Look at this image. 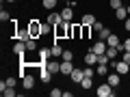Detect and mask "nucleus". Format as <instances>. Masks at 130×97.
<instances>
[{"label":"nucleus","mask_w":130,"mask_h":97,"mask_svg":"<svg viewBox=\"0 0 130 97\" xmlns=\"http://www.w3.org/2000/svg\"><path fill=\"white\" fill-rule=\"evenodd\" d=\"M63 60H74V54H72L70 50H63V56H61Z\"/></svg>","instance_id":"33"},{"label":"nucleus","mask_w":130,"mask_h":97,"mask_svg":"<svg viewBox=\"0 0 130 97\" xmlns=\"http://www.w3.org/2000/svg\"><path fill=\"white\" fill-rule=\"evenodd\" d=\"M121 60H126V63L130 65V52L126 50V52H121Z\"/></svg>","instance_id":"39"},{"label":"nucleus","mask_w":130,"mask_h":97,"mask_svg":"<svg viewBox=\"0 0 130 97\" xmlns=\"http://www.w3.org/2000/svg\"><path fill=\"white\" fill-rule=\"evenodd\" d=\"M50 54H52V58H61V56H63V47H61L59 43H54V45L50 47Z\"/></svg>","instance_id":"14"},{"label":"nucleus","mask_w":130,"mask_h":97,"mask_svg":"<svg viewBox=\"0 0 130 97\" xmlns=\"http://www.w3.org/2000/svg\"><path fill=\"white\" fill-rule=\"evenodd\" d=\"M50 30H52V24H50V22H43V24H39V35H48Z\"/></svg>","instance_id":"20"},{"label":"nucleus","mask_w":130,"mask_h":97,"mask_svg":"<svg viewBox=\"0 0 130 97\" xmlns=\"http://www.w3.org/2000/svg\"><path fill=\"white\" fill-rule=\"evenodd\" d=\"M124 26H126V30L130 32V17H126V24H124Z\"/></svg>","instance_id":"41"},{"label":"nucleus","mask_w":130,"mask_h":97,"mask_svg":"<svg viewBox=\"0 0 130 97\" xmlns=\"http://www.w3.org/2000/svg\"><path fill=\"white\" fill-rule=\"evenodd\" d=\"M98 63H100V65H108V63H111V58H108L106 52H104V54H98Z\"/></svg>","instance_id":"27"},{"label":"nucleus","mask_w":130,"mask_h":97,"mask_svg":"<svg viewBox=\"0 0 130 97\" xmlns=\"http://www.w3.org/2000/svg\"><path fill=\"white\" fill-rule=\"evenodd\" d=\"M106 78H108V84H111L113 88H115V86H119V82H121V78H119V74H108Z\"/></svg>","instance_id":"16"},{"label":"nucleus","mask_w":130,"mask_h":97,"mask_svg":"<svg viewBox=\"0 0 130 97\" xmlns=\"http://www.w3.org/2000/svg\"><path fill=\"white\" fill-rule=\"evenodd\" d=\"M119 37H117V35H113V32H111V35H108V39H106V45H113V47H119Z\"/></svg>","instance_id":"18"},{"label":"nucleus","mask_w":130,"mask_h":97,"mask_svg":"<svg viewBox=\"0 0 130 97\" xmlns=\"http://www.w3.org/2000/svg\"><path fill=\"white\" fill-rule=\"evenodd\" d=\"M126 15H128V9H126V7H119V9L115 11V17L117 19H126Z\"/></svg>","instance_id":"22"},{"label":"nucleus","mask_w":130,"mask_h":97,"mask_svg":"<svg viewBox=\"0 0 130 97\" xmlns=\"http://www.w3.org/2000/svg\"><path fill=\"white\" fill-rule=\"evenodd\" d=\"M102 28H104V26H102V24H100V22H95V24H93V30H95V32H100V30H102Z\"/></svg>","instance_id":"40"},{"label":"nucleus","mask_w":130,"mask_h":97,"mask_svg":"<svg viewBox=\"0 0 130 97\" xmlns=\"http://www.w3.org/2000/svg\"><path fill=\"white\" fill-rule=\"evenodd\" d=\"M26 43H24V41H18V43H15V45H13V54H18V56H24V54H26Z\"/></svg>","instance_id":"12"},{"label":"nucleus","mask_w":130,"mask_h":97,"mask_svg":"<svg viewBox=\"0 0 130 97\" xmlns=\"http://www.w3.org/2000/svg\"><path fill=\"white\" fill-rule=\"evenodd\" d=\"M95 74H100V76H108V65H100V63H98Z\"/></svg>","instance_id":"25"},{"label":"nucleus","mask_w":130,"mask_h":97,"mask_svg":"<svg viewBox=\"0 0 130 97\" xmlns=\"http://www.w3.org/2000/svg\"><path fill=\"white\" fill-rule=\"evenodd\" d=\"M56 2H59V0H43V7H46L48 11H54L56 9Z\"/></svg>","instance_id":"24"},{"label":"nucleus","mask_w":130,"mask_h":97,"mask_svg":"<svg viewBox=\"0 0 130 97\" xmlns=\"http://www.w3.org/2000/svg\"><path fill=\"white\" fill-rule=\"evenodd\" d=\"M26 50H28V52H35V50H37V41H35V37L26 41Z\"/></svg>","instance_id":"26"},{"label":"nucleus","mask_w":130,"mask_h":97,"mask_svg":"<svg viewBox=\"0 0 130 97\" xmlns=\"http://www.w3.org/2000/svg\"><path fill=\"white\" fill-rule=\"evenodd\" d=\"M7 2H15V0H7Z\"/></svg>","instance_id":"43"},{"label":"nucleus","mask_w":130,"mask_h":97,"mask_svg":"<svg viewBox=\"0 0 130 97\" xmlns=\"http://www.w3.org/2000/svg\"><path fill=\"white\" fill-rule=\"evenodd\" d=\"M61 15H63V19H65V22H72V19H74V7L65 5V9L61 11Z\"/></svg>","instance_id":"9"},{"label":"nucleus","mask_w":130,"mask_h":97,"mask_svg":"<svg viewBox=\"0 0 130 97\" xmlns=\"http://www.w3.org/2000/svg\"><path fill=\"white\" fill-rule=\"evenodd\" d=\"M70 37L72 35V22H61L59 26H54V37Z\"/></svg>","instance_id":"1"},{"label":"nucleus","mask_w":130,"mask_h":97,"mask_svg":"<svg viewBox=\"0 0 130 97\" xmlns=\"http://www.w3.org/2000/svg\"><path fill=\"white\" fill-rule=\"evenodd\" d=\"M117 50H119V52H126V50H128V52H130V39H126V43H119Z\"/></svg>","instance_id":"32"},{"label":"nucleus","mask_w":130,"mask_h":97,"mask_svg":"<svg viewBox=\"0 0 130 97\" xmlns=\"http://www.w3.org/2000/svg\"><path fill=\"white\" fill-rule=\"evenodd\" d=\"M85 63H87V65H98V54L93 50H89V54L85 56Z\"/></svg>","instance_id":"17"},{"label":"nucleus","mask_w":130,"mask_h":97,"mask_svg":"<svg viewBox=\"0 0 130 97\" xmlns=\"http://www.w3.org/2000/svg\"><path fill=\"white\" fill-rule=\"evenodd\" d=\"M50 78H52V74L46 69V67H41V71H39V80H41L43 84H48V82H50Z\"/></svg>","instance_id":"15"},{"label":"nucleus","mask_w":130,"mask_h":97,"mask_svg":"<svg viewBox=\"0 0 130 97\" xmlns=\"http://www.w3.org/2000/svg\"><path fill=\"white\" fill-rule=\"evenodd\" d=\"M22 86L26 88V91H30V88L35 86V76H30V74H26V76H24V78H22Z\"/></svg>","instance_id":"7"},{"label":"nucleus","mask_w":130,"mask_h":97,"mask_svg":"<svg viewBox=\"0 0 130 97\" xmlns=\"http://www.w3.org/2000/svg\"><path fill=\"white\" fill-rule=\"evenodd\" d=\"M98 97H113V95H115V91H113V86H111V84H100V86H98Z\"/></svg>","instance_id":"2"},{"label":"nucleus","mask_w":130,"mask_h":97,"mask_svg":"<svg viewBox=\"0 0 130 97\" xmlns=\"http://www.w3.org/2000/svg\"><path fill=\"white\" fill-rule=\"evenodd\" d=\"M61 95H63L61 88H52V91H50V97H61Z\"/></svg>","instance_id":"37"},{"label":"nucleus","mask_w":130,"mask_h":97,"mask_svg":"<svg viewBox=\"0 0 130 97\" xmlns=\"http://www.w3.org/2000/svg\"><path fill=\"white\" fill-rule=\"evenodd\" d=\"M126 9H128V15H130V5H128V7H126Z\"/></svg>","instance_id":"42"},{"label":"nucleus","mask_w":130,"mask_h":97,"mask_svg":"<svg viewBox=\"0 0 130 97\" xmlns=\"http://www.w3.org/2000/svg\"><path fill=\"white\" fill-rule=\"evenodd\" d=\"M72 39H78V37H83V24H72V35H70Z\"/></svg>","instance_id":"13"},{"label":"nucleus","mask_w":130,"mask_h":97,"mask_svg":"<svg viewBox=\"0 0 130 97\" xmlns=\"http://www.w3.org/2000/svg\"><path fill=\"white\" fill-rule=\"evenodd\" d=\"M113 67H115V71L119 76H124V74H128L130 71V65L126 63V60H119V63H113Z\"/></svg>","instance_id":"4"},{"label":"nucleus","mask_w":130,"mask_h":97,"mask_svg":"<svg viewBox=\"0 0 130 97\" xmlns=\"http://www.w3.org/2000/svg\"><path fill=\"white\" fill-rule=\"evenodd\" d=\"M72 71H74V65H72V60H61V74L70 76Z\"/></svg>","instance_id":"11"},{"label":"nucleus","mask_w":130,"mask_h":97,"mask_svg":"<svg viewBox=\"0 0 130 97\" xmlns=\"http://www.w3.org/2000/svg\"><path fill=\"white\" fill-rule=\"evenodd\" d=\"M106 54H108V58L113 60L117 54H119V50H117V47H113V45H108V47H106Z\"/></svg>","instance_id":"28"},{"label":"nucleus","mask_w":130,"mask_h":97,"mask_svg":"<svg viewBox=\"0 0 130 97\" xmlns=\"http://www.w3.org/2000/svg\"><path fill=\"white\" fill-rule=\"evenodd\" d=\"M18 39H20V41H24V43H26L28 39H32V32L28 30V28H20V30H18Z\"/></svg>","instance_id":"10"},{"label":"nucleus","mask_w":130,"mask_h":97,"mask_svg":"<svg viewBox=\"0 0 130 97\" xmlns=\"http://www.w3.org/2000/svg\"><path fill=\"white\" fill-rule=\"evenodd\" d=\"M46 69L50 71V74H61V63L56 58H52V60H46Z\"/></svg>","instance_id":"3"},{"label":"nucleus","mask_w":130,"mask_h":97,"mask_svg":"<svg viewBox=\"0 0 130 97\" xmlns=\"http://www.w3.org/2000/svg\"><path fill=\"white\" fill-rule=\"evenodd\" d=\"M80 24H85V26H93L95 24V15H83V19H80Z\"/></svg>","instance_id":"19"},{"label":"nucleus","mask_w":130,"mask_h":97,"mask_svg":"<svg viewBox=\"0 0 130 97\" xmlns=\"http://www.w3.org/2000/svg\"><path fill=\"white\" fill-rule=\"evenodd\" d=\"M5 84H7V86H15V78H13V76H9V78L5 80Z\"/></svg>","instance_id":"38"},{"label":"nucleus","mask_w":130,"mask_h":97,"mask_svg":"<svg viewBox=\"0 0 130 97\" xmlns=\"http://www.w3.org/2000/svg\"><path fill=\"white\" fill-rule=\"evenodd\" d=\"M108 7H111V9H119V7H124V5H121V0H108Z\"/></svg>","instance_id":"31"},{"label":"nucleus","mask_w":130,"mask_h":97,"mask_svg":"<svg viewBox=\"0 0 130 97\" xmlns=\"http://www.w3.org/2000/svg\"><path fill=\"white\" fill-rule=\"evenodd\" d=\"M93 74H95V71H93V65H89L87 69H85V76H87V78H93Z\"/></svg>","instance_id":"36"},{"label":"nucleus","mask_w":130,"mask_h":97,"mask_svg":"<svg viewBox=\"0 0 130 97\" xmlns=\"http://www.w3.org/2000/svg\"><path fill=\"white\" fill-rule=\"evenodd\" d=\"M106 41H102V39H98V41L95 43H93V45H91V50L93 52H95V54H104V52H106Z\"/></svg>","instance_id":"5"},{"label":"nucleus","mask_w":130,"mask_h":97,"mask_svg":"<svg viewBox=\"0 0 130 97\" xmlns=\"http://www.w3.org/2000/svg\"><path fill=\"white\" fill-rule=\"evenodd\" d=\"M48 22H50L52 26H59V24H61V22H65V19H63V15H61V13H56V11H50V15H48Z\"/></svg>","instance_id":"6"},{"label":"nucleus","mask_w":130,"mask_h":97,"mask_svg":"<svg viewBox=\"0 0 130 97\" xmlns=\"http://www.w3.org/2000/svg\"><path fill=\"white\" fill-rule=\"evenodd\" d=\"M80 86H83V88H91L93 86V78H87V76H85L83 82H80Z\"/></svg>","instance_id":"29"},{"label":"nucleus","mask_w":130,"mask_h":97,"mask_svg":"<svg viewBox=\"0 0 130 97\" xmlns=\"http://www.w3.org/2000/svg\"><path fill=\"white\" fill-rule=\"evenodd\" d=\"M28 30L32 32V37L37 39V35H39V22H35V19H32V22H30V26H28Z\"/></svg>","instance_id":"21"},{"label":"nucleus","mask_w":130,"mask_h":97,"mask_svg":"<svg viewBox=\"0 0 130 97\" xmlns=\"http://www.w3.org/2000/svg\"><path fill=\"white\" fill-rule=\"evenodd\" d=\"M89 35H91V26H85L83 24V39H89Z\"/></svg>","instance_id":"34"},{"label":"nucleus","mask_w":130,"mask_h":97,"mask_svg":"<svg viewBox=\"0 0 130 97\" xmlns=\"http://www.w3.org/2000/svg\"><path fill=\"white\" fill-rule=\"evenodd\" d=\"M98 35H100V39H102V41H106V39H108V35H111V30H108V28H102V30L98 32Z\"/></svg>","instance_id":"30"},{"label":"nucleus","mask_w":130,"mask_h":97,"mask_svg":"<svg viewBox=\"0 0 130 97\" xmlns=\"http://www.w3.org/2000/svg\"><path fill=\"white\" fill-rule=\"evenodd\" d=\"M70 78H72V82H74V84H80V82H83V78H85V71H80V69H76V67H74V71L70 74Z\"/></svg>","instance_id":"8"},{"label":"nucleus","mask_w":130,"mask_h":97,"mask_svg":"<svg viewBox=\"0 0 130 97\" xmlns=\"http://www.w3.org/2000/svg\"><path fill=\"white\" fill-rule=\"evenodd\" d=\"M50 56H52V54H50V50H46V47H43V50H39V58H41V63H43V65H46V60L50 58Z\"/></svg>","instance_id":"23"},{"label":"nucleus","mask_w":130,"mask_h":97,"mask_svg":"<svg viewBox=\"0 0 130 97\" xmlns=\"http://www.w3.org/2000/svg\"><path fill=\"white\" fill-rule=\"evenodd\" d=\"M0 22H11V15L7 13V11H2V13H0Z\"/></svg>","instance_id":"35"}]
</instances>
